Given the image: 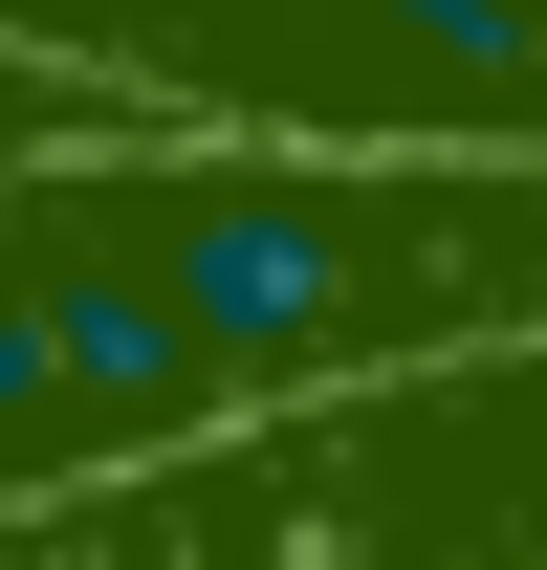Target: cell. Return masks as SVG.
<instances>
[{"mask_svg": "<svg viewBox=\"0 0 547 570\" xmlns=\"http://www.w3.org/2000/svg\"><path fill=\"white\" fill-rule=\"evenodd\" d=\"M460 352H547V154H0V527Z\"/></svg>", "mask_w": 547, "mask_h": 570, "instance_id": "6da1fadb", "label": "cell"}, {"mask_svg": "<svg viewBox=\"0 0 547 570\" xmlns=\"http://www.w3.org/2000/svg\"><path fill=\"white\" fill-rule=\"evenodd\" d=\"M88 132H110L88 88H44V67H0V154H88Z\"/></svg>", "mask_w": 547, "mask_h": 570, "instance_id": "7a4b0ae2", "label": "cell"}]
</instances>
